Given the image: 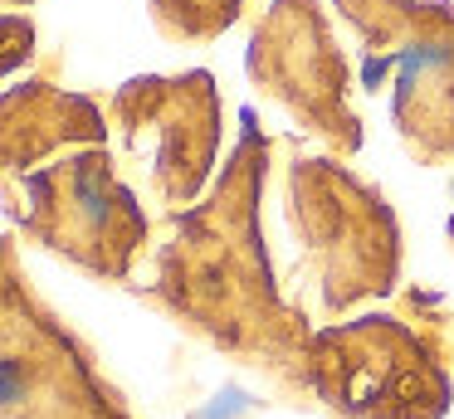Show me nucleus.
Listing matches in <instances>:
<instances>
[{
	"label": "nucleus",
	"instance_id": "obj_1",
	"mask_svg": "<svg viewBox=\"0 0 454 419\" xmlns=\"http://www.w3.org/2000/svg\"><path fill=\"white\" fill-rule=\"evenodd\" d=\"M5 400H20V376H15V361H5Z\"/></svg>",
	"mask_w": 454,
	"mask_h": 419
}]
</instances>
